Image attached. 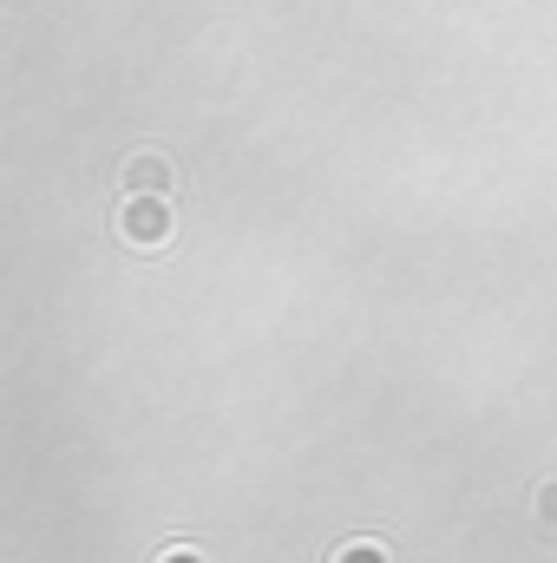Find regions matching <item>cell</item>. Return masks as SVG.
Returning a JSON list of instances; mask_svg holds the SVG:
<instances>
[{"instance_id":"cell-1","label":"cell","mask_w":557,"mask_h":563,"mask_svg":"<svg viewBox=\"0 0 557 563\" xmlns=\"http://www.w3.org/2000/svg\"><path fill=\"white\" fill-rule=\"evenodd\" d=\"M119 230H125V243H164L171 236V210H164V197H132L125 203V217H119Z\"/></svg>"},{"instance_id":"cell-2","label":"cell","mask_w":557,"mask_h":563,"mask_svg":"<svg viewBox=\"0 0 557 563\" xmlns=\"http://www.w3.org/2000/svg\"><path fill=\"white\" fill-rule=\"evenodd\" d=\"M125 190H132V197H164V190H171V164H164V157H132V164H125Z\"/></svg>"},{"instance_id":"cell-3","label":"cell","mask_w":557,"mask_h":563,"mask_svg":"<svg viewBox=\"0 0 557 563\" xmlns=\"http://www.w3.org/2000/svg\"><path fill=\"white\" fill-rule=\"evenodd\" d=\"M335 563H387V551L361 538V544H341V551H335Z\"/></svg>"},{"instance_id":"cell-4","label":"cell","mask_w":557,"mask_h":563,"mask_svg":"<svg viewBox=\"0 0 557 563\" xmlns=\"http://www.w3.org/2000/svg\"><path fill=\"white\" fill-rule=\"evenodd\" d=\"M157 563H204V558H197V551H184V544H177V551H164V558H157Z\"/></svg>"}]
</instances>
